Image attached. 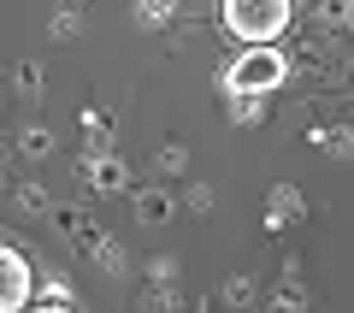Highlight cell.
I'll list each match as a JSON object with an SVG mask.
<instances>
[{
	"label": "cell",
	"mask_w": 354,
	"mask_h": 313,
	"mask_svg": "<svg viewBox=\"0 0 354 313\" xmlns=\"http://www.w3.org/2000/svg\"><path fill=\"white\" fill-rule=\"evenodd\" d=\"M290 24V0H225V30L236 42H272Z\"/></svg>",
	"instance_id": "1"
},
{
	"label": "cell",
	"mask_w": 354,
	"mask_h": 313,
	"mask_svg": "<svg viewBox=\"0 0 354 313\" xmlns=\"http://www.w3.org/2000/svg\"><path fill=\"white\" fill-rule=\"evenodd\" d=\"M278 83H283V53L272 48V42H254L242 60L225 65V89L230 95H272Z\"/></svg>",
	"instance_id": "2"
},
{
	"label": "cell",
	"mask_w": 354,
	"mask_h": 313,
	"mask_svg": "<svg viewBox=\"0 0 354 313\" xmlns=\"http://www.w3.org/2000/svg\"><path fill=\"white\" fill-rule=\"evenodd\" d=\"M59 225H65V231H71V237H77V242H83V249H88V254H101V260H106V266H118V249H106V242H101V231H95V219H83V213H59Z\"/></svg>",
	"instance_id": "3"
},
{
	"label": "cell",
	"mask_w": 354,
	"mask_h": 313,
	"mask_svg": "<svg viewBox=\"0 0 354 313\" xmlns=\"http://www.w3.org/2000/svg\"><path fill=\"white\" fill-rule=\"evenodd\" d=\"M88 177H95V189H101V195H118V189H130L124 160H101V154H88Z\"/></svg>",
	"instance_id": "4"
},
{
	"label": "cell",
	"mask_w": 354,
	"mask_h": 313,
	"mask_svg": "<svg viewBox=\"0 0 354 313\" xmlns=\"http://www.w3.org/2000/svg\"><path fill=\"white\" fill-rule=\"evenodd\" d=\"M295 213H301V195H295V189H272V207H266V225H272V231H283V225H290Z\"/></svg>",
	"instance_id": "5"
},
{
	"label": "cell",
	"mask_w": 354,
	"mask_h": 313,
	"mask_svg": "<svg viewBox=\"0 0 354 313\" xmlns=\"http://www.w3.org/2000/svg\"><path fill=\"white\" fill-rule=\"evenodd\" d=\"M177 6H183V0H142L136 12H142V24H171Z\"/></svg>",
	"instance_id": "6"
},
{
	"label": "cell",
	"mask_w": 354,
	"mask_h": 313,
	"mask_svg": "<svg viewBox=\"0 0 354 313\" xmlns=\"http://www.w3.org/2000/svg\"><path fill=\"white\" fill-rule=\"evenodd\" d=\"M236 118H266V95H236Z\"/></svg>",
	"instance_id": "7"
}]
</instances>
